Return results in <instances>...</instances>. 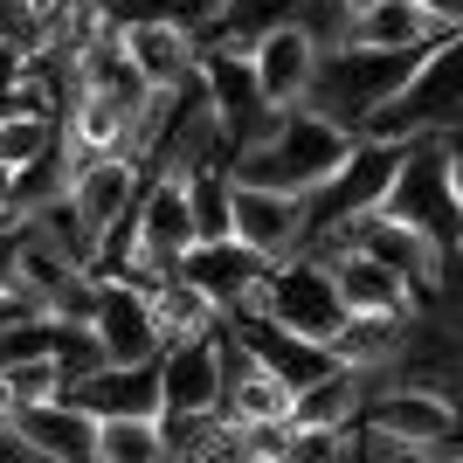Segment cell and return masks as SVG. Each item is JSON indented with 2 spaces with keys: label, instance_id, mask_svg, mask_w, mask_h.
<instances>
[{
  "label": "cell",
  "instance_id": "5",
  "mask_svg": "<svg viewBox=\"0 0 463 463\" xmlns=\"http://www.w3.org/2000/svg\"><path fill=\"white\" fill-rule=\"evenodd\" d=\"M387 214H402L415 229H429L449 256H463V201H457V174H449V138H408L402 166H394V187L381 201Z\"/></svg>",
  "mask_w": 463,
  "mask_h": 463
},
{
  "label": "cell",
  "instance_id": "2",
  "mask_svg": "<svg viewBox=\"0 0 463 463\" xmlns=\"http://www.w3.org/2000/svg\"><path fill=\"white\" fill-rule=\"evenodd\" d=\"M353 138H360V132L339 125L332 111H318V104H290V111H277V125L256 138V146L235 153V180L311 194V187H326V180L346 166Z\"/></svg>",
  "mask_w": 463,
  "mask_h": 463
},
{
  "label": "cell",
  "instance_id": "4",
  "mask_svg": "<svg viewBox=\"0 0 463 463\" xmlns=\"http://www.w3.org/2000/svg\"><path fill=\"white\" fill-rule=\"evenodd\" d=\"M415 62H422V49H373V42L326 49V56H318V77H311V90H305V104H318V111H332L339 125L360 132L387 97L415 77Z\"/></svg>",
  "mask_w": 463,
  "mask_h": 463
},
{
  "label": "cell",
  "instance_id": "19",
  "mask_svg": "<svg viewBox=\"0 0 463 463\" xmlns=\"http://www.w3.org/2000/svg\"><path fill=\"white\" fill-rule=\"evenodd\" d=\"M326 263H332V284H339L346 311H415V290L387 270L381 256H367V250H326Z\"/></svg>",
  "mask_w": 463,
  "mask_h": 463
},
{
  "label": "cell",
  "instance_id": "3",
  "mask_svg": "<svg viewBox=\"0 0 463 463\" xmlns=\"http://www.w3.org/2000/svg\"><path fill=\"white\" fill-rule=\"evenodd\" d=\"M373 138H429V132H463V28L443 35L436 49H422L415 77L387 97L381 111L360 125Z\"/></svg>",
  "mask_w": 463,
  "mask_h": 463
},
{
  "label": "cell",
  "instance_id": "1",
  "mask_svg": "<svg viewBox=\"0 0 463 463\" xmlns=\"http://www.w3.org/2000/svg\"><path fill=\"white\" fill-rule=\"evenodd\" d=\"M353 422H360V457H429V449L463 443L457 387L408 381V373H373Z\"/></svg>",
  "mask_w": 463,
  "mask_h": 463
},
{
  "label": "cell",
  "instance_id": "24",
  "mask_svg": "<svg viewBox=\"0 0 463 463\" xmlns=\"http://www.w3.org/2000/svg\"><path fill=\"white\" fill-rule=\"evenodd\" d=\"M62 132V118L56 111H14V118H0V159L7 166H28L35 153H49Z\"/></svg>",
  "mask_w": 463,
  "mask_h": 463
},
{
  "label": "cell",
  "instance_id": "28",
  "mask_svg": "<svg viewBox=\"0 0 463 463\" xmlns=\"http://www.w3.org/2000/svg\"><path fill=\"white\" fill-rule=\"evenodd\" d=\"M449 174H457V201H463V132H449Z\"/></svg>",
  "mask_w": 463,
  "mask_h": 463
},
{
  "label": "cell",
  "instance_id": "11",
  "mask_svg": "<svg viewBox=\"0 0 463 463\" xmlns=\"http://www.w3.org/2000/svg\"><path fill=\"white\" fill-rule=\"evenodd\" d=\"M222 332H201V339H166L159 346V408L174 415H201V408H222Z\"/></svg>",
  "mask_w": 463,
  "mask_h": 463
},
{
  "label": "cell",
  "instance_id": "17",
  "mask_svg": "<svg viewBox=\"0 0 463 463\" xmlns=\"http://www.w3.org/2000/svg\"><path fill=\"white\" fill-rule=\"evenodd\" d=\"M90 415H159V360H104L97 373L70 381Z\"/></svg>",
  "mask_w": 463,
  "mask_h": 463
},
{
  "label": "cell",
  "instance_id": "6",
  "mask_svg": "<svg viewBox=\"0 0 463 463\" xmlns=\"http://www.w3.org/2000/svg\"><path fill=\"white\" fill-rule=\"evenodd\" d=\"M402 153H408V138H373V132L353 138L346 166H339L326 187H311V194H305V208H311V250H318L326 235H339L346 222H360V214L381 208L387 187H394V166H402Z\"/></svg>",
  "mask_w": 463,
  "mask_h": 463
},
{
  "label": "cell",
  "instance_id": "21",
  "mask_svg": "<svg viewBox=\"0 0 463 463\" xmlns=\"http://www.w3.org/2000/svg\"><path fill=\"white\" fill-rule=\"evenodd\" d=\"M166 429L159 415H97V463H159Z\"/></svg>",
  "mask_w": 463,
  "mask_h": 463
},
{
  "label": "cell",
  "instance_id": "9",
  "mask_svg": "<svg viewBox=\"0 0 463 463\" xmlns=\"http://www.w3.org/2000/svg\"><path fill=\"white\" fill-rule=\"evenodd\" d=\"M229 235H242V242H250L256 256H270V263H290V256L311 250V208H305V194H290V187L235 180Z\"/></svg>",
  "mask_w": 463,
  "mask_h": 463
},
{
  "label": "cell",
  "instance_id": "25",
  "mask_svg": "<svg viewBox=\"0 0 463 463\" xmlns=\"http://www.w3.org/2000/svg\"><path fill=\"white\" fill-rule=\"evenodd\" d=\"M290 21L318 42V56L353 42V0H298V14H290Z\"/></svg>",
  "mask_w": 463,
  "mask_h": 463
},
{
  "label": "cell",
  "instance_id": "22",
  "mask_svg": "<svg viewBox=\"0 0 463 463\" xmlns=\"http://www.w3.org/2000/svg\"><path fill=\"white\" fill-rule=\"evenodd\" d=\"M360 402H367V373H360V367H339V373H326V381L298 387L290 422H353Z\"/></svg>",
  "mask_w": 463,
  "mask_h": 463
},
{
  "label": "cell",
  "instance_id": "30",
  "mask_svg": "<svg viewBox=\"0 0 463 463\" xmlns=\"http://www.w3.org/2000/svg\"><path fill=\"white\" fill-rule=\"evenodd\" d=\"M7 415H14V381L0 373V422H7Z\"/></svg>",
  "mask_w": 463,
  "mask_h": 463
},
{
  "label": "cell",
  "instance_id": "14",
  "mask_svg": "<svg viewBox=\"0 0 463 463\" xmlns=\"http://www.w3.org/2000/svg\"><path fill=\"white\" fill-rule=\"evenodd\" d=\"M7 422L28 436L42 463H97V415L77 394H56V402H21Z\"/></svg>",
  "mask_w": 463,
  "mask_h": 463
},
{
  "label": "cell",
  "instance_id": "10",
  "mask_svg": "<svg viewBox=\"0 0 463 463\" xmlns=\"http://www.w3.org/2000/svg\"><path fill=\"white\" fill-rule=\"evenodd\" d=\"M97 339L111 360H159L166 346V326L153 311V290L132 284V277H97V311H90Z\"/></svg>",
  "mask_w": 463,
  "mask_h": 463
},
{
  "label": "cell",
  "instance_id": "20",
  "mask_svg": "<svg viewBox=\"0 0 463 463\" xmlns=\"http://www.w3.org/2000/svg\"><path fill=\"white\" fill-rule=\"evenodd\" d=\"M153 311H159V326H166V339H201V332L229 326V311L214 305L201 284H187V277H159L153 284Z\"/></svg>",
  "mask_w": 463,
  "mask_h": 463
},
{
  "label": "cell",
  "instance_id": "18",
  "mask_svg": "<svg viewBox=\"0 0 463 463\" xmlns=\"http://www.w3.org/2000/svg\"><path fill=\"white\" fill-rule=\"evenodd\" d=\"M443 35H457V28L436 21L422 0H367L353 14V42H373V49H436Z\"/></svg>",
  "mask_w": 463,
  "mask_h": 463
},
{
  "label": "cell",
  "instance_id": "27",
  "mask_svg": "<svg viewBox=\"0 0 463 463\" xmlns=\"http://www.w3.org/2000/svg\"><path fill=\"white\" fill-rule=\"evenodd\" d=\"M436 21H449V28H463V0H422Z\"/></svg>",
  "mask_w": 463,
  "mask_h": 463
},
{
  "label": "cell",
  "instance_id": "23",
  "mask_svg": "<svg viewBox=\"0 0 463 463\" xmlns=\"http://www.w3.org/2000/svg\"><path fill=\"white\" fill-rule=\"evenodd\" d=\"M298 14V0H229V14L214 21V35L208 42H235V49H250L256 35H270L277 21Z\"/></svg>",
  "mask_w": 463,
  "mask_h": 463
},
{
  "label": "cell",
  "instance_id": "13",
  "mask_svg": "<svg viewBox=\"0 0 463 463\" xmlns=\"http://www.w3.org/2000/svg\"><path fill=\"white\" fill-rule=\"evenodd\" d=\"M138 194H146V159H132V153H97L70 174V201H77V214L97 235H111L118 222H132Z\"/></svg>",
  "mask_w": 463,
  "mask_h": 463
},
{
  "label": "cell",
  "instance_id": "16",
  "mask_svg": "<svg viewBox=\"0 0 463 463\" xmlns=\"http://www.w3.org/2000/svg\"><path fill=\"white\" fill-rule=\"evenodd\" d=\"M250 56H256V77H263V97H270L277 111L305 104L311 77H318V42H311L298 21H277L270 35H256Z\"/></svg>",
  "mask_w": 463,
  "mask_h": 463
},
{
  "label": "cell",
  "instance_id": "7",
  "mask_svg": "<svg viewBox=\"0 0 463 463\" xmlns=\"http://www.w3.org/2000/svg\"><path fill=\"white\" fill-rule=\"evenodd\" d=\"M270 318L305 332V339H339V326L353 311H346V298L332 284V263L318 250L290 256V263H270Z\"/></svg>",
  "mask_w": 463,
  "mask_h": 463
},
{
  "label": "cell",
  "instance_id": "29",
  "mask_svg": "<svg viewBox=\"0 0 463 463\" xmlns=\"http://www.w3.org/2000/svg\"><path fill=\"white\" fill-rule=\"evenodd\" d=\"M14 208V166H7V159H0V214Z\"/></svg>",
  "mask_w": 463,
  "mask_h": 463
},
{
  "label": "cell",
  "instance_id": "31",
  "mask_svg": "<svg viewBox=\"0 0 463 463\" xmlns=\"http://www.w3.org/2000/svg\"><path fill=\"white\" fill-rule=\"evenodd\" d=\"M90 7H111V0H90Z\"/></svg>",
  "mask_w": 463,
  "mask_h": 463
},
{
  "label": "cell",
  "instance_id": "26",
  "mask_svg": "<svg viewBox=\"0 0 463 463\" xmlns=\"http://www.w3.org/2000/svg\"><path fill=\"white\" fill-rule=\"evenodd\" d=\"M49 35V0H0V42H21L28 56Z\"/></svg>",
  "mask_w": 463,
  "mask_h": 463
},
{
  "label": "cell",
  "instance_id": "12",
  "mask_svg": "<svg viewBox=\"0 0 463 463\" xmlns=\"http://www.w3.org/2000/svg\"><path fill=\"white\" fill-rule=\"evenodd\" d=\"M201 49L208 42L194 35L180 14H146V21H125V56L138 62V77L153 90H180V83L201 77Z\"/></svg>",
  "mask_w": 463,
  "mask_h": 463
},
{
  "label": "cell",
  "instance_id": "15",
  "mask_svg": "<svg viewBox=\"0 0 463 463\" xmlns=\"http://www.w3.org/2000/svg\"><path fill=\"white\" fill-rule=\"evenodd\" d=\"M270 270V256H256L242 235H201L187 256L174 263V277H187V284H201L222 311H235V298L256 284V277Z\"/></svg>",
  "mask_w": 463,
  "mask_h": 463
},
{
  "label": "cell",
  "instance_id": "8",
  "mask_svg": "<svg viewBox=\"0 0 463 463\" xmlns=\"http://www.w3.org/2000/svg\"><path fill=\"white\" fill-rule=\"evenodd\" d=\"M201 83H208L214 111L229 125V146H256V138L277 125V104L263 97V77H256V56L250 49H235V42H208L201 49Z\"/></svg>",
  "mask_w": 463,
  "mask_h": 463
}]
</instances>
